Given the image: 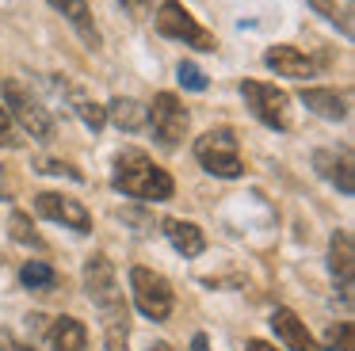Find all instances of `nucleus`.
Wrapping results in <instances>:
<instances>
[{
	"instance_id": "nucleus-1",
	"label": "nucleus",
	"mask_w": 355,
	"mask_h": 351,
	"mask_svg": "<svg viewBox=\"0 0 355 351\" xmlns=\"http://www.w3.org/2000/svg\"><path fill=\"white\" fill-rule=\"evenodd\" d=\"M115 187L130 198H141V203H168L176 183L164 172L161 164H153V157H146L141 149H126L115 157Z\"/></svg>"
},
{
	"instance_id": "nucleus-2",
	"label": "nucleus",
	"mask_w": 355,
	"mask_h": 351,
	"mask_svg": "<svg viewBox=\"0 0 355 351\" xmlns=\"http://www.w3.org/2000/svg\"><path fill=\"white\" fill-rule=\"evenodd\" d=\"M195 160L207 168L210 176H222V180H233V176L245 172V160H241V145L237 134L230 126L207 130V134L195 142Z\"/></svg>"
},
{
	"instance_id": "nucleus-3",
	"label": "nucleus",
	"mask_w": 355,
	"mask_h": 351,
	"mask_svg": "<svg viewBox=\"0 0 355 351\" xmlns=\"http://www.w3.org/2000/svg\"><path fill=\"white\" fill-rule=\"evenodd\" d=\"M85 290L92 298V305H100L107 313V320H126V305H123V290H119L115 267L103 252H96L85 264Z\"/></svg>"
},
{
	"instance_id": "nucleus-4",
	"label": "nucleus",
	"mask_w": 355,
	"mask_h": 351,
	"mask_svg": "<svg viewBox=\"0 0 355 351\" xmlns=\"http://www.w3.org/2000/svg\"><path fill=\"white\" fill-rule=\"evenodd\" d=\"M130 286H134V302H138V309L146 313L149 320H168L176 294H172V286H168L164 275L149 271V267H134Z\"/></svg>"
},
{
	"instance_id": "nucleus-5",
	"label": "nucleus",
	"mask_w": 355,
	"mask_h": 351,
	"mask_svg": "<svg viewBox=\"0 0 355 351\" xmlns=\"http://www.w3.org/2000/svg\"><path fill=\"white\" fill-rule=\"evenodd\" d=\"M157 31H161L164 38H180V42L195 46V50H214V35L210 31H202L199 23H195V15L187 12L180 0H164L161 8H157Z\"/></svg>"
},
{
	"instance_id": "nucleus-6",
	"label": "nucleus",
	"mask_w": 355,
	"mask_h": 351,
	"mask_svg": "<svg viewBox=\"0 0 355 351\" xmlns=\"http://www.w3.org/2000/svg\"><path fill=\"white\" fill-rule=\"evenodd\" d=\"M4 103L12 107V119L19 122V126L27 130L31 137H39V142H46L50 134H54V119L46 114V107L39 103V99L31 96V92L24 88L19 80H8L4 84Z\"/></svg>"
},
{
	"instance_id": "nucleus-7",
	"label": "nucleus",
	"mask_w": 355,
	"mask_h": 351,
	"mask_svg": "<svg viewBox=\"0 0 355 351\" xmlns=\"http://www.w3.org/2000/svg\"><path fill=\"white\" fill-rule=\"evenodd\" d=\"M241 92H245L248 107H252V114L260 122H268V126L275 130H286L291 126V111H286V92L275 88V84H263V80H245L241 84Z\"/></svg>"
},
{
	"instance_id": "nucleus-8",
	"label": "nucleus",
	"mask_w": 355,
	"mask_h": 351,
	"mask_svg": "<svg viewBox=\"0 0 355 351\" xmlns=\"http://www.w3.org/2000/svg\"><path fill=\"white\" fill-rule=\"evenodd\" d=\"M146 114H149V122H153L157 142H161L164 149H176L180 137H184V130H187V111H184V103H180L172 92H161V96L153 99V111H146Z\"/></svg>"
},
{
	"instance_id": "nucleus-9",
	"label": "nucleus",
	"mask_w": 355,
	"mask_h": 351,
	"mask_svg": "<svg viewBox=\"0 0 355 351\" xmlns=\"http://www.w3.org/2000/svg\"><path fill=\"white\" fill-rule=\"evenodd\" d=\"M35 210L50 221H62V225L77 229V233H88V229H92V214H88L77 198H65V195H58V191L35 195Z\"/></svg>"
},
{
	"instance_id": "nucleus-10",
	"label": "nucleus",
	"mask_w": 355,
	"mask_h": 351,
	"mask_svg": "<svg viewBox=\"0 0 355 351\" xmlns=\"http://www.w3.org/2000/svg\"><path fill=\"white\" fill-rule=\"evenodd\" d=\"M31 320L42 328V336H46V343L54 351H85L88 348V332L77 317H54V320L31 317Z\"/></svg>"
},
{
	"instance_id": "nucleus-11",
	"label": "nucleus",
	"mask_w": 355,
	"mask_h": 351,
	"mask_svg": "<svg viewBox=\"0 0 355 351\" xmlns=\"http://www.w3.org/2000/svg\"><path fill=\"white\" fill-rule=\"evenodd\" d=\"M329 264H332V275L340 279V294L344 302L352 305V271H355V248H352V233L347 229H336L332 233V244H329Z\"/></svg>"
},
{
	"instance_id": "nucleus-12",
	"label": "nucleus",
	"mask_w": 355,
	"mask_h": 351,
	"mask_svg": "<svg viewBox=\"0 0 355 351\" xmlns=\"http://www.w3.org/2000/svg\"><path fill=\"white\" fill-rule=\"evenodd\" d=\"M263 61H268V69H275L279 76H294V80H306L317 69L313 61L302 50H294V46H271V50L263 53Z\"/></svg>"
},
{
	"instance_id": "nucleus-13",
	"label": "nucleus",
	"mask_w": 355,
	"mask_h": 351,
	"mask_svg": "<svg viewBox=\"0 0 355 351\" xmlns=\"http://www.w3.org/2000/svg\"><path fill=\"white\" fill-rule=\"evenodd\" d=\"M271 328L283 336V343H286L291 351H321V343L309 336V328L302 325V320L294 317L291 309H275V313H271Z\"/></svg>"
},
{
	"instance_id": "nucleus-14",
	"label": "nucleus",
	"mask_w": 355,
	"mask_h": 351,
	"mask_svg": "<svg viewBox=\"0 0 355 351\" xmlns=\"http://www.w3.org/2000/svg\"><path fill=\"white\" fill-rule=\"evenodd\" d=\"M50 4H54L58 12H62L65 19L73 23V31H77V35L85 38V46L100 50V27H96V19H92V12H88L85 0H50Z\"/></svg>"
},
{
	"instance_id": "nucleus-15",
	"label": "nucleus",
	"mask_w": 355,
	"mask_h": 351,
	"mask_svg": "<svg viewBox=\"0 0 355 351\" xmlns=\"http://www.w3.org/2000/svg\"><path fill=\"white\" fill-rule=\"evenodd\" d=\"M313 164L321 168V176H324V180H332L340 191H344V195H352V191H355V176H352V153H340V157H336V153L321 149V153L313 157Z\"/></svg>"
},
{
	"instance_id": "nucleus-16",
	"label": "nucleus",
	"mask_w": 355,
	"mask_h": 351,
	"mask_svg": "<svg viewBox=\"0 0 355 351\" xmlns=\"http://www.w3.org/2000/svg\"><path fill=\"white\" fill-rule=\"evenodd\" d=\"M164 233H168L172 248L184 252V256H199V252L207 248V237H202V229L195 225V221H180V218H172V221H164Z\"/></svg>"
},
{
	"instance_id": "nucleus-17",
	"label": "nucleus",
	"mask_w": 355,
	"mask_h": 351,
	"mask_svg": "<svg viewBox=\"0 0 355 351\" xmlns=\"http://www.w3.org/2000/svg\"><path fill=\"white\" fill-rule=\"evenodd\" d=\"M302 103H306L309 111H317L321 119H332V122L347 119L344 96H336L332 88H302Z\"/></svg>"
},
{
	"instance_id": "nucleus-18",
	"label": "nucleus",
	"mask_w": 355,
	"mask_h": 351,
	"mask_svg": "<svg viewBox=\"0 0 355 351\" xmlns=\"http://www.w3.org/2000/svg\"><path fill=\"white\" fill-rule=\"evenodd\" d=\"M107 111H111V119H115L119 130H141V126L149 122L146 107H141L138 99H130V96H115Z\"/></svg>"
},
{
	"instance_id": "nucleus-19",
	"label": "nucleus",
	"mask_w": 355,
	"mask_h": 351,
	"mask_svg": "<svg viewBox=\"0 0 355 351\" xmlns=\"http://www.w3.org/2000/svg\"><path fill=\"white\" fill-rule=\"evenodd\" d=\"M19 279H24L27 290H54L58 286V271L42 259H31V264L19 267Z\"/></svg>"
},
{
	"instance_id": "nucleus-20",
	"label": "nucleus",
	"mask_w": 355,
	"mask_h": 351,
	"mask_svg": "<svg viewBox=\"0 0 355 351\" xmlns=\"http://www.w3.org/2000/svg\"><path fill=\"white\" fill-rule=\"evenodd\" d=\"M73 107H77V114L85 119V126H92V130H103V122H107V107H100L96 99L80 96V92H73Z\"/></svg>"
},
{
	"instance_id": "nucleus-21",
	"label": "nucleus",
	"mask_w": 355,
	"mask_h": 351,
	"mask_svg": "<svg viewBox=\"0 0 355 351\" xmlns=\"http://www.w3.org/2000/svg\"><path fill=\"white\" fill-rule=\"evenodd\" d=\"M309 8H313V12H321L324 19L340 23V31H344V35H352V12H347V8H336V0H309Z\"/></svg>"
},
{
	"instance_id": "nucleus-22",
	"label": "nucleus",
	"mask_w": 355,
	"mask_h": 351,
	"mask_svg": "<svg viewBox=\"0 0 355 351\" xmlns=\"http://www.w3.org/2000/svg\"><path fill=\"white\" fill-rule=\"evenodd\" d=\"M8 225H12V241H19V244H35V248H42V237L31 229V218H27L24 210H16V214H12V221H8Z\"/></svg>"
},
{
	"instance_id": "nucleus-23",
	"label": "nucleus",
	"mask_w": 355,
	"mask_h": 351,
	"mask_svg": "<svg viewBox=\"0 0 355 351\" xmlns=\"http://www.w3.org/2000/svg\"><path fill=\"white\" fill-rule=\"evenodd\" d=\"M329 348H332V351H355L352 320H340V325H332V328H329Z\"/></svg>"
},
{
	"instance_id": "nucleus-24",
	"label": "nucleus",
	"mask_w": 355,
	"mask_h": 351,
	"mask_svg": "<svg viewBox=\"0 0 355 351\" xmlns=\"http://www.w3.org/2000/svg\"><path fill=\"white\" fill-rule=\"evenodd\" d=\"M24 145V137H19L16 122H12V114L0 107V149H19Z\"/></svg>"
},
{
	"instance_id": "nucleus-25",
	"label": "nucleus",
	"mask_w": 355,
	"mask_h": 351,
	"mask_svg": "<svg viewBox=\"0 0 355 351\" xmlns=\"http://www.w3.org/2000/svg\"><path fill=\"white\" fill-rule=\"evenodd\" d=\"M180 84H184V88H191V92H202V88H207V76H202L199 65L180 61Z\"/></svg>"
},
{
	"instance_id": "nucleus-26",
	"label": "nucleus",
	"mask_w": 355,
	"mask_h": 351,
	"mask_svg": "<svg viewBox=\"0 0 355 351\" xmlns=\"http://www.w3.org/2000/svg\"><path fill=\"white\" fill-rule=\"evenodd\" d=\"M107 351H130L126 348V320H111L107 325Z\"/></svg>"
},
{
	"instance_id": "nucleus-27",
	"label": "nucleus",
	"mask_w": 355,
	"mask_h": 351,
	"mask_svg": "<svg viewBox=\"0 0 355 351\" xmlns=\"http://www.w3.org/2000/svg\"><path fill=\"white\" fill-rule=\"evenodd\" d=\"M39 172H50V176H69V180H85V176H80V168L65 164V160H42Z\"/></svg>"
},
{
	"instance_id": "nucleus-28",
	"label": "nucleus",
	"mask_w": 355,
	"mask_h": 351,
	"mask_svg": "<svg viewBox=\"0 0 355 351\" xmlns=\"http://www.w3.org/2000/svg\"><path fill=\"white\" fill-rule=\"evenodd\" d=\"M119 4H123L130 15H146L149 8H153V0H119Z\"/></svg>"
},
{
	"instance_id": "nucleus-29",
	"label": "nucleus",
	"mask_w": 355,
	"mask_h": 351,
	"mask_svg": "<svg viewBox=\"0 0 355 351\" xmlns=\"http://www.w3.org/2000/svg\"><path fill=\"white\" fill-rule=\"evenodd\" d=\"M0 348H8V351H35V348H27V343H16L8 332H0Z\"/></svg>"
},
{
	"instance_id": "nucleus-30",
	"label": "nucleus",
	"mask_w": 355,
	"mask_h": 351,
	"mask_svg": "<svg viewBox=\"0 0 355 351\" xmlns=\"http://www.w3.org/2000/svg\"><path fill=\"white\" fill-rule=\"evenodd\" d=\"M248 351H275L271 343H263V340H248Z\"/></svg>"
},
{
	"instance_id": "nucleus-31",
	"label": "nucleus",
	"mask_w": 355,
	"mask_h": 351,
	"mask_svg": "<svg viewBox=\"0 0 355 351\" xmlns=\"http://www.w3.org/2000/svg\"><path fill=\"white\" fill-rule=\"evenodd\" d=\"M195 351H210L207 348V336H195Z\"/></svg>"
},
{
	"instance_id": "nucleus-32",
	"label": "nucleus",
	"mask_w": 355,
	"mask_h": 351,
	"mask_svg": "<svg viewBox=\"0 0 355 351\" xmlns=\"http://www.w3.org/2000/svg\"><path fill=\"white\" fill-rule=\"evenodd\" d=\"M149 351H172V348H168V343H153Z\"/></svg>"
},
{
	"instance_id": "nucleus-33",
	"label": "nucleus",
	"mask_w": 355,
	"mask_h": 351,
	"mask_svg": "<svg viewBox=\"0 0 355 351\" xmlns=\"http://www.w3.org/2000/svg\"><path fill=\"white\" fill-rule=\"evenodd\" d=\"M4 191H8V183H4V180H0V195H4Z\"/></svg>"
}]
</instances>
